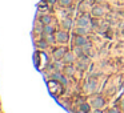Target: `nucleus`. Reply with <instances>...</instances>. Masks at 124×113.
<instances>
[{
  "instance_id": "f257e3e1",
  "label": "nucleus",
  "mask_w": 124,
  "mask_h": 113,
  "mask_svg": "<svg viewBox=\"0 0 124 113\" xmlns=\"http://www.w3.org/2000/svg\"><path fill=\"white\" fill-rule=\"evenodd\" d=\"M75 44H76V47H84L87 44V39L84 37L83 35H80V36H78V37H76Z\"/></svg>"
},
{
  "instance_id": "f03ea898",
  "label": "nucleus",
  "mask_w": 124,
  "mask_h": 113,
  "mask_svg": "<svg viewBox=\"0 0 124 113\" xmlns=\"http://www.w3.org/2000/svg\"><path fill=\"white\" fill-rule=\"evenodd\" d=\"M65 48H59L58 51H55V53H53V57L56 59V60H59V59L64 57V55H65Z\"/></svg>"
},
{
  "instance_id": "7ed1b4c3",
  "label": "nucleus",
  "mask_w": 124,
  "mask_h": 113,
  "mask_svg": "<svg viewBox=\"0 0 124 113\" xmlns=\"http://www.w3.org/2000/svg\"><path fill=\"white\" fill-rule=\"evenodd\" d=\"M78 25L79 27H88L90 25V19L87 18V16H83L78 20Z\"/></svg>"
},
{
  "instance_id": "20e7f679",
  "label": "nucleus",
  "mask_w": 124,
  "mask_h": 113,
  "mask_svg": "<svg viewBox=\"0 0 124 113\" xmlns=\"http://www.w3.org/2000/svg\"><path fill=\"white\" fill-rule=\"evenodd\" d=\"M92 105H93L95 108H101V107L104 105V100L101 99V97H96V99H93Z\"/></svg>"
},
{
  "instance_id": "39448f33",
  "label": "nucleus",
  "mask_w": 124,
  "mask_h": 113,
  "mask_svg": "<svg viewBox=\"0 0 124 113\" xmlns=\"http://www.w3.org/2000/svg\"><path fill=\"white\" fill-rule=\"evenodd\" d=\"M52 78H53V80H59V81H61V84H64V85L67 84V78L64 77V76H61L60 73H53V75H52Z\"/></svg>"
},
{
  "instance_id": "423d86ee",
  "label": "nucleus",
  "mask_w": 124,
  "mask_h": 113,
  "mask_svg": "<svg viewBox=\"0 0 124 113\" xmlns=\"http://www.w3.org/2000/svg\"><path fill=\"white\" fill-rule=\"evenodd\" d=\"M67 39H68V35L65 32H58V35H56V40L58 41H67Z\"/></svg>"
},
{
  "instance_id": "0eeeda50",
  "label": "nucleus",
  "mask_w": 124,
  "mask_h": 113,
  "mask_svg": "<svg viewBox=\"0 0 124 113\" xmlns=\"http://www.w3.org/2000/svg\"><path fill=\"white\" fill-rule=\"evenodd\" d=\"M63 59H64V61H65V63H72L73 59H75V56H73L72 53H65Z\"/></svg>"
},
{
  "instance_id": "6e6552de",
  "label": "nucleus",
  "mask_w": 124,
  "mask_h": 113,
  "mask_svg": "<svg viewBox=\"0 0 124 113\" xmlns=\"http://www.w3.org/2000/svg\"><path fill=\"white\" fill-rule=\"evenodd\" d=\"M95 85H96V81H93V80H91L90 83H87V85H85V89H87V90H90V92H92V90H93V88H95Z\"/></svg>"
},
{
  "instance_id": "1a4fd4ad",
  "label": "nucleus",
  "mask_w": 124,
  "mask_h": 113,
  "mask_svg": "<svg viewBox=\"0 0 124 113\" xmlns=\"http://www.w3.org/2000/svg\"><path fill=\"white\" fill-rule=\"evenodd\" d=\"M103 8L101 7H95V8L92 9V13L95 15V16H100V15H103Z\"/></svg>"
},
{
  "instance_id": "9d476101",
  "label": "nucleus",
  "mask_w": 124,
  "mask_h": 113,
  "mask_svg": "<svg viewBox=\"0 0 124 113\" xmlns=\"http://www.w3.org/2000/svg\"><path fill=\"white\" fill-rule=\"evenodd\" d=\"M63 27L64 28H71V27H72V20H71V19H64L63 20Z\"/></svg>"
},
{
  "instance_id": "9b49d317",
  "label": "nucleus",
  "mask_w": 124,
  "mask_h": 113,
  "mask_svg": "<svg viewBox=\"0 0 124 113\" xmlns=\"http://www.w3.org/2000/svg\"><path fill=\"white\" fill-rule=\"evenodd\" d=\"M52 32H53V28H52V27L49 25V24H48V25H46V27H44V31H43V33H44V35H51Z\"/></svg>"
},
{
  "instance_id": "f8f14e48",
  "label": "nucleus",
  "mask_w": 124,
  "mask_h": 113,
  "mask_svg": "<svg viewBox=\"0 0 124 113\" xmlns=\"http://www.w3.org/2000/svg\"><path fill=\"white\" fill-rule=\"evenodd\" d=\"M41 23H43L44 25H48V24L51 23V18H49V16H43V18H41Z\"/></svg>"
},
{
  "instance_id": "ddd939ff",
  "label": "nucleus",
  "mask_w": 124,
  "mask_h": 113,
  "mask_svg": "<svg viewBox=\"0 0 124 113\" xmlns=\"http://www.w3.org/2000/svg\"><path fill=\"white\" fill-rule=\"evenodd\" d=\"M78 33H79V35H85V33H87V28H85V27H79V28H78Z\"/></svg>"
},
{
  "instance_id": "4468645a",
  "label": "nucleus",
  "mask_w": 124,
  "mask_h": 113,
  "mask_svg": "<svg viewBox=\"0 0 124 113\" xmlns=\"http://www.w3.org/2000/svg\"><path fill=\"white\" fill-rule=\"evenodd\" d=\"M73 68L72 67H65V73H68V75H73Z\"/></svg>"
},
{
  "instance_id": "2eb2a0df",
  "label": "nucleus",
  "mask_w": 124,
  "mask_h": 113,
  "mask_svg": "<svg viewBox=\"0 0 124 113\" xmlns=\"http://www.w3.org/2000/svg\"><path fill=\"white\" fill-rule=\"evenodd\" d=\"M60 1L61 6H68V4H71V0H59Z\"/></svg>"
},
{
  "instance_id": "dca6fc26",
  "label": "nucleus",
  "mask_w": 124,
  "mask_h": 113,
  "mask_svg": "<svg viewBox=\"0 0 124 113\" xmlns=\"http://www.w3.org/2000/svg\"><path fill=\"white\" fill-rule=\"evenodd\" d=\"M81 110H84V112H88V110H90V105L83 104V105H81Z\"/></svg>"
},
{
  "instance_id": "f3484780",
  "label": "nucleus",
  "mask_w": 124,
  "mask_h": 113,
  "mask_svg": "<svg viewBox=\"0 0 124 113\" xmlns=\"http://www.w3.org/2000/svg\"><path fill=\"white\" fill-rule=\"evenodd\" d=\"M47 39H48V41H49V43H53V41H55L53 36H51V35H48V37H47Z\"/></svg>"
},
{
  "instance_id": "a211bd4d",
  "label": "nucleus",
  "mask_w": 124,
  "mask_h": 113,
  "mask_svg": "<svg viewBox=\"0 0 124 113\" xmlns=\"http://www.w3.org/2000/svg\"><path fill=\"white\" fill-rule=\"evenodd\" d=\"M39 45H40L41 48H44V47H47V41H41V43H39Z\"/></svg>"
},
{
  "instance_id": "6ab92c4d",
  "label": "nucleus",
  "mask_w": 124,
  "mask_h": 113,
  "mask_svg": "<svg viewBox=\"0 0 124 113\" xmlns=\"http://www.w3.org/2000/svg\"><path fill=\"white\" fill-rule=\"evenodd\" d=\"M76 53H78L79 56L81 55V48H80V47H78V48H76Z\"/></svg>"
},
{
  "instance_id": "aec40b11",
  "label": "nucleus",
  "mask_w": 124,
  "mask_h": 113,
  "mask_svg": "<svg viewBox=\"0 0 124 113\" xmlns=\"http://www.w3.org/2000/svg\"><path fill=\"white\" fill-rule=\"evenodd\" d=\"M108 113H119V110H117V109H111Z\"/></svg>"
},
{
  "instance_id": "412c9836",
  "label": "nucleus",
  "mask_w": 124,
  "mask_h": 113,
  "mask_svg": "<svg viewBox=\"0 0 124 113\" xmlns=\"http://www.w3.org/2000/svg\"><path fill=\"white\" fill-rule=\"evenodd\" d=\"M48 3H51V4H53V3H56V0H48Z\"/></svg>"
},
{
  "instance_id": "4be33fe9",
  "label": "nucleus",
  "mask_w": 124,
  "mask_h": 113,
  "mask_svg": "<svg viewBox=\"0 0 124 113\" xmlns=\"http://www.w3.org/2000/svg\"><path fill=\"white\" fill-rule=\"evenodd\" d=\"M121 102H123V107H124V100H123V101H121Z\"/></svg>"
},
{
  "instance_id": "5701e85b",
  "label": "nucleus",
  "mask_w": 124,
  "mask_h": 113,
  "mask_svg": "<svg viewBox=\"0 0 124 113\" xmlns=\"http://www.w3.org/2000/svg\"><path fill=\"white\" fill-rule=\"evenodd\" d=\"M79 113H83V112H79Z\"/></svg>"
}]
</instances>
